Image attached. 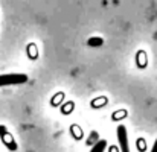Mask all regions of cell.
I'll return each instance as SVG.
<instances>
[{
	"instance_id": "obj_1",
	"label": "cell",
	"mask_w": 157,
	"mask_h": 152,
	"mask_svg": "<svg viewBox=\"0 0 157 152\" xmlns=\"http://www.w3.org/2000/svg\"><path fill=\"white\" fill-rule=\"evenodd\" d=\"M26 81H28V76L23 75V73H6V75H0V87L25 84Z\"/></svg>"
},
{
	"instance_id": "obj_4",
	"label": "cell",
	"mask_w": 157,
	"mask_h": 152,
	"mask_svg": "<svg viewBox=\"0 0 157 152\" xmlns=\"http://www.w3.org/2000/svg\"><path fill=\"white\" fill-rule=\"evenodd\" d=\"M89 44L90 46H101L102 44V40L101 38H90L89 40Z\"/></svg>"
},
{
	"instance_id": "obj_5",
	"label": "cell",
	"mask_w": 157,
	"mask_h": 152,
	"mask_svg": "<svg viewBox=\"0 0 157 152\" xmlns=\"http://www.w3.org/2000/svg\"><path fill=\"white\" fill-rule=\"evenodd\" d=\"M151 152H157V140L154 142V145H153V149H151Z\"/></svg>"
},
{
	"instance_id": "obj_2",
	"label": "cell",
	"mask_w": 157,
	"mask_h": 152,
	"mask_svg": "<svg viewBox=\"0 0 157 152\" xmlns=\"http://www.w3.org/2000/svg\"><path fill=\"white\" fill-rule=\"evenodd\" d=\"M117 142H119V148L122 152H130L128 146V135H127V128L124 125L117 126Z\"/></svg>"
},
{
	"instance_id": "obj_3",
	"label": "cell",
	"mask_w": 157,
	"mask_h": 152,
	"mask_svg": "<svg viewBox=\"0 0 157 152\" xmlns=\"http://www.w3.org/2000/svg\"><path fill=\"white\" fill-rule=\"evenodd\" d=\"M105 148H107V142H105V140H99V142L90 149V152H104Z\"/></svg>"
}]
</instances>
